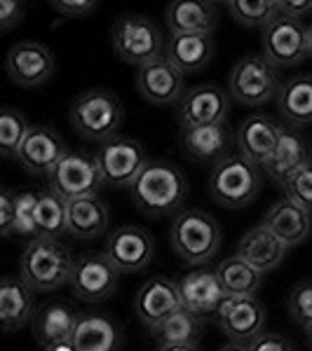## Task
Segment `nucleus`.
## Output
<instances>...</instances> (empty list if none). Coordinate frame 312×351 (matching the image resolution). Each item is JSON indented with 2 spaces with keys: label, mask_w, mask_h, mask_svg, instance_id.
I'll return each mask as SVG.
<instances>
[{
  "label": "nucleus",
  "mask_w": 312,
  "mask_h": 351,
  "mask_svg": "<svg viewBox=\"0 0 312 351\" xmlns=\"http://www.w3.org/2000/svg\"><path fill=\"white\" fill-rule=\"evenodd\" d=\"M249 351H293V347L287 337L275 335V332H263L258 339L249 344Z\"/></svg>",
  "instance_id": "37998d69"
},
{
  "label": "nucleus",
  "mask_w": 312,
  "mask_h": 351,
  "mask_svg": "<svg viewBox=\"0 0 312 351\" xmlns=\"http://www.w3.org/2000/svg\"><path fill=\"white\" fill-rule=\"evenodd\" d=\"M263 185V169L242 155H228L214 164L209 173V195L219 206L242 208L258 197Z\"/></svg>",
  "instance_id": "20e7f679"
},
{
  "label": "nucleus",
  "mask_w": 312,
  "mask_h": 351,
  "mask_svg": "<svg viewBox=\"0 0 312 351\" xmlns=\"http://www.w3.org/2000/svg\"><path fill=\"white\" fill-rule=\"evenodd\" d=\"M94 160L99 164L104 185L115 190L132 188L134 180L148 164L141 141L132 138V136H115V138L101 143Z\"/></svg>",
  "instance_id": "6e6552de"
},
{
  "label": "nucleus",
  "mask_w": 312,
  "mask_h": 351,
  "mask_svg": "<svg viewBox=\"0 0 312 351\" xmlns=\"http://www.w3.org/2000/svg\"><path fill=\"white\" fill-rule=\"evenodd\" d=\"M31 132L26 115L14 108H5L0 112V152L8 160H16L26 136Z\"/></svg>",
  "instance_id": "c9c22d12"
},
{
  "label": "nucleus",
  "mask_w": 312,
  "mask_h": 351,
  "mask_svg": "<svg viewBox=\"0 0 312 351\" xmlns=\"http://www.w3.org/2000/svg\"><path fill=\"white\" fill-rule=\"evenodd\" d=\"M52 8L56 14L66 16V19H82V16L92 14L99 5L94 0H54Z\"/></svg>",
  "instance_id": "ea45409f"
},
{
  "label": "nucleus",
  "mask_w": 312,
  "mask_h": 351,
  "mask_svg": "<svg viewBox=\"0 0 312 351\" xmlns=\"http://www.w3.org/2000/svg\"><path fill=\"white\" fill-rule=\"evenodd\" d=\"M66 143L54 129L49 127H31L24 145H21L16 162L19 167L38 178H49L56 164L66 157Z\"/></svg>",
  "instance_id": "6ab92c4d"
},
{
  "label": "nucleus",
  "mask_w": 312,
  "mask_h": 351,
  "mask_svg": "<svg viewBox=\"0 0 312 351\" xmlns=\"http://www.w3.org/2000/svg\"><path fill=\"white\" fill-rule=\"evenodd\" d=\"M76 258L71 248L56 239H36L21 253L19 276L33 291L52 293L71 284Z\"/></svg>",
  "instance_id": "f03ea898"
},
{
  "label": "nucleus",
  "mask_w": 312,
  "mask_h": 351,
  "mask_svg": "<svg viewBox=\"0 0 312 351\" xmlns=\"http://www.w3.org/2000/svg\"><path fill=\"white\" fill-rule=\"evenodd\" d=\"M179 291H181V300H183V309L197 314L200 319L216 316L221 304L228 298L216 269H209V267L186 271L179 279Z\"/></svg>",
  "instance_id": "aec40b11"
},
{
  "label": "nucleus",
  "mask_w": 312,
  "mask_h": 351,
  "mask_svg": "<svg viewBox=\"0 0 312 351\" xmlns=\"http://www.w3.org/2000/svg\"><path fill=\"white\" fill-rule=\"evenodd\" d=\"M132 199L141 213L151 218L177 216L188 197V180L169 160H148L134 180Z\"/></svg>",
  "instance_id": "f257e3e1"
},
{
  "label": "nucleus",
  "mask_w": 312,
  "mask_h": 351,
  "mask_svg": "<svg viewBox=\"0 0 312 351\" xmlns=\"http://www.w3.org/2000/svg\"><path fill=\"white\" fill-rule=\"evenodd\" d=\"M263 225L277 237L287 248L303 243L312 232V216L308 208L298 206L291 199H280L265 211Z\"/></svg>",
  "instance_id": "393cba45"
},
{
  "label": "nucleus",
  "mask_w": 312,
  "mask_h": 351,
  "mask_svg": "<svg viewBox=\"0 0 312 351\" xmlns=\"http://www.w3.org/2000/svg\"><path fill=\"white\" fill-rule=\"evenodd\" d=\"M308 56L312 59V24L308 26Z\"/></svg>",
  "instance_id": "09e8293b"
},
{
  "label": "nucleus",
  "mask_w": 312,
  "mask_h": 351,
  "mask_svg": "<svg viewBox=\"0 0 312 351\" xmlns=\"http://www.w3.org/2000/svg\"><path fill=\"white\" fill-rule=\"evenodd\" d=\"M38 195H41V192H36V190L16 192V218H14L12 237L26 239L28 243L41 239V234H38V223H36Z\"/></svg>",
  "instance_id": "e433bc0d"
},
{
  "label": "nucleus",
  "mask_w": 312,
  "mask_h": 351,
  "mask_svg": "<svg viewBox=\"0 0 312 351\" xmlns=\"http://www.w3.org/2000/svg\"><path fill=\"white\" fill-rule=\"evenodd\" d=\"M118 281H120V271L106 258V253L89 251L76 258V267H73V276L68 286L73 288V295L78 300L99 304L115 293Z\"/></svg>",
  "instance_id": "9b49d317"
},
{
  "label": "nucleus",
  "mask_w": 312,
  "mask_h": 351,
  "mask_svg": "<svg viewBox=\"0 0 312 351\" xmlns=\"http://www.w3.org/2000/svg\"><path fill=\"white\" fill-rule=\"evenodd\" d=\"M183 309V300H181L179 281L169 279V276H151L146 284L134 295V314L146 328L155 330L157 326L164 324L169 316Z\"/></svg>",
  "instance_id": "2eb2a0df"
},
{
  "label": "nucleus",
  "mask_w": 312,
  "mask_h": 351,
  "mask_svg": "<svg viewBox=\"0 0 312 351\" xmlns=\"http://www.w3.org/2000/svg\"><path fill=\"white\" fill-rule=\"evenodd\" d=\"M287 253L289 248L263 223L249 230L240 239V243H237V256L245 258L249 265H254L263 274L280 267L285 263Z\"/></svg>",
  "instance_id": "bb28decb"
},
{
  "label": "nucleus",
  "mask_w": 312,
  "mask_h": 351,
  "mask_svg": "<svg viewBox=\"0 0 312 351\" xmlns=\"http://www.w3.org/2000/svg\"><path fill=\"white\" fill-rule=\"evenodd\" d=\"M136 92L155 108H172L188 94V87L183 73L167 56H162L136 71Z\"/></svg>",
  "instance_id": "f8f14e48"
},
{
  "label": "nucleus",
  "mask_w": 312,
  "mask_h": 351,
  "mask_svg": "<svg viewBox=\"0 0 312 351\" xmlns=\"http://www.w3.org/2000/svg\"><path fill=\"white\" fill-rule=\"evenodd\" d=\"M122 117L124 110L120 99L109 89L82 92L80 96H76L71 110H68V120H71V127L76 129V134L99 145L115 138L122 127Z\"/></svg>",
  "instance_id": "7ed1b4c3"
},
{
  "label": "nucleus",
  "mask_w": 312,
  "mask_h": 351,
  "mask_svg": "<svg viewBox=\"0 0 312 351\" xmlns=\"http://www.w3.org/2000/svg\"><path fill=\"white\" fill-rule=\"evenodd\" d=\"M289 314L300 328L312 326V279L298 281L289 293Z\"/></svg>",
  "instance_id": "4c0bfd02"
},
{
  "label": "nucleus",
  "mask_w": 312,
  "mask_h": 351,
  "mask_svg": "<svg viewBox=\"0 0 312 351\" xmlns=\"http://www.w3.org/2000/svg\"><path fill=\"white\" fill-rule=\"evenodd\" d=\"M221 228L209 213L200 208H190L174 218L169 230L174 253L188 265L209 263L221 248Z\"/></svg>",
  "instance_id": "39448f33"
},
{
  "label": "nucleus",
  "mask_w": 312,
  "mask_h": 351,
  "mask_svg": "<svg viewBox=\"0 0 312 351\" xmlns=\"http://www.w3.org/2000/svg\"><path fill=\"white\" fill-rule=\"evenodd\" d=\"M5 71L21 89H36L54 75L56 56L45 43L21 40L10 47L5 56Z\"/></svg>",
  "instance_id": "9d476101"
},
{
  "label": "nucleus",
  "mask_w": 312,
  "mask_h": 351,
  "mask_svg": "<svg viewBox=\"0 0 312 351\" xmlns=\"http://www.w3.org/2000/svg\"><path fill=\"white\" fill-rule=\"evenodd\" d=\"M111 43L115 54L129 66H146L164 56L167 40H164L160 26L148 16L124 14L111 28Z\"/></svg>",
  "instance_id": "423d86ee"
},
{
  "label": "nucleus",
  "mask_w": 312,
  "mask_h": 351,
  "mask_svg": "<svg viewBox=\"0 0 312 351\" xmlns=\"http://www.w3.org/2000/svg\"><path fill=\"white\" fill-rule=\"evenodd\" d=\"M277 110L287 127L303 129L312 124V75H293L277 94Z\"/></svg>",
  "instance_id": "cd10ccee"
},
{
  "label": "nucleus",
  "mask_w": 312,
  "mask_h": 351,
  "mask_svg": "<svg viewBox=\"0 0 312 351\" xmlns=\"http://www.w3.org/2000/svg\"><path fill=\"white\" fill-rule=\"evenodd\" d=\"M230 112V92L216 82H202L188 89L177 106V120L181 129L225 124Z\"/></svg>",
  "instance_id": "ddd939ff"
},
{
  "label": "nucleus",
  "mask_w": 312,
  "mask_h": 351,
  "mask_svg": "<svg viewBox=\"0 0 312 351\" xmlns=\"http://www.w3.org/2000/svg\"><path fill=\"white\" fill-rule=\"evenodd\" d=\"M179 143L188 160L219 164L223 157H228V150L232 145V134L228 124L190 127V129H181Z\"/></svg>",
  "instance_id": "5701e85b"
},
{
  "label": "nucleus",
  "mask_w": 312,
  "mask_h": 351,
  "mask_svg": "<svg viewBox=\"0 0 312 351\" xmlns=\"http://www.w3.org/2000/svg\"><path fill=\"white\" fill-rule=\"evenodd\" d=\"M282 190H285L287 199L296 202L298 206L308 208L312 213V162L305 164L300 171L293 173L291 178L282 185Z\"/></svg>",
  "instance_id": "58836bf2"
},
{
  "label": "nucleus",
  "mask_w": 312,
  "mask_h": 351,
  "mask_svg": "<svg viewBox=\"0 0 312 351\" xmlns=\"http://www.w3.org/2000/svg\"><path fill=\"white\" fill-rule=\"evenodd\" d=\"M204 332V319L192 314L188 309H181L174 316H169L164 324L155 330H151L153 339L157 342V349L162 347H197Z\"/></svg>",
  "instance_id": "2f4dec72"
},
{
  "label": "nucleus",
  "mask_w": 312,
  "mask_h": 351,
  "mask_svg": "<svg viewBox=\"0 0 312 351\" xmlns=\"http://www.w3.org/2000/svg\"><path fill=\"white\" fill-rule=\"evenodd\" d=\"M49 190L64 197L66 202L80 199V197H94L104 188L99 164L92 155L85 152H66V157L56 164V169L49 173Z\"/></svg>",
  "instance_id": "1a4fd4ad"
},
{
  "label": "nucleus",
  "mask_w": 312,
  "mask_h": 351,
  "mask_svg": "<svg viewBox=\"0 0 312 351\" xmlns=\"http://www.w3.org/2000/svg\"><path fill=\"white\" fill-rule=\"evenodd\" d=\"M219 328L235 344H252L265 332V307L256 298L228 295L216 314Z\"/></svg>",
  "instance_id": "f3484780"
},
{
  "label": "nucleus",
  "mask_w": 312,
  "mask_h": 351,
  "mask_svg": "<svg viewBox=\"0 0 312 351\" xmlns=\"http://www.w3.org/2000/svg\"><path fill=\"white\" fill-rule=\"evenodd\" d=\"M14 218H16V192L3 190L0 192V234L3 237H12Z\"/></svg>",
  "instance_id": "a19ab883"
},
{
  "label": "nucleus",
  "mask_w": 312,
  "mask_h": 351,
  "mask_svg": "<svg viewBox=\"0 0 312 351\" xmlns=\"http://www.w3.org/2000/svg\"><path fill=\"white\" fill-rule=\"evenodd\" d=\"M263 56L275 68L298 66L308 56V26L296 19L280 16L263 31Z\"/></svg>",
  "instance_id": "dca6fc26"
},
{
  "label": "nucleus",
  "mask_w": 312,
  "mask_h": 351,
  "mask_svg": "<svg viewBox=\"0 0 312 351\" xmlns=\"http://www.w3.org/2000/svg\"><path fill=\"white\" fill-rule=\"evenodd\" d=\"M43 351H78V349L73 347V342H61V344H54V347H47Z\"/></svg>",
  "instance_id": "a18cd8bd"
},
{
  "label": "nucleus",
  "mask_w": 312,
  "mask_h": 351,
  "mask_svg": "<svg viewBox=\"0 0 312 351\" xmlns=\"http://www.w3.org/2000/svg\"><path fill=\"white\" fill-rule=\"evenodd\" d=\"M109 230V206L99 197H80L68 202V234L80 241L99 239Z\"/></svg>",
  "instance_id": "c756f323"
},
{
  "label": "nucleus",
  "mask_w": 312,
  "mask_h": 351,
  "mask_svg": "<svg viewBox=\"0 0 312 351\" xmlns=\"http://www.w3.org/2000/svg\"><path fill=\"white\" fill-rule=\"evenodd\" d=\"M305 339H308V344L312 347V326H310V328H305Z\"/></svg>",
  "instance_id": "8fccbe9b"
},
{
  "label": "nucleus",
  "mask_w": 312,
  "mask_h": 351,
  "mask_svg": "<svg viewBox=\"0 0 312 351\" xmlns=\"http://www.w3.org/2000/svg\"><path fill=\"white\" fill-rule=\"evenodd\" d=\"M104 253L120 274H132V271H141L151 265L153 256H155V239L146 228L122 225L109 234Z\"/></svg>",
  "instance_id": "4468645a"
},
{
  "label": "nucleus",
  "mask_w": 312,
  "mask_h": 351,
  "mask_svg": "<svg viewBox=\"0 0 312 351\" xmlns=\"http://www.w3.org/2000/svg\"><path fill=\"white\" fill-rule=\"evenodd\" d=\"M78 311L66 302H52L45 304L36 311L31 321V332L33 339H36L38 347L47 349L54 347V344L61 342H71L73 335H76L78 328Z\"/></svg>",
  "instance_id": "b1692460"
},
{
  "label": "nucleus",
  "mask_w": 312,
  "mask_h": 351,
  "mask_svg": "<svg viewBox=\"0 0 312 351\" xmlns=\"http://www.w3.org/2000/svg\"><path fill=\"white\" fill-rule=\"evenodd\" d=\"M71 342L78 351H120L122 330L109 316L85 314L78 321Z\"/></svg>",
  "instance_id": "7c9ffc66"
},
{
  "label": "nucleus",
  "mask_w": 312,
  "mask_h": 351,
  "mask_svg": "<svg viewBox=\"0 0 312 351\" xmlns=\"http://www.w3.org/2000/svg\"><path fill=\"white\" fill-rule=\"evenodd\" d=\"M310 141L300 129L293 127H285L280 138V145H277L272 160L265 164L263 173L268 178L275 180L277 185H285L293 173L300 171L305 164H310Z\"/></svg>",
  "instance_id": "a878e982"
},
{
  "label": "nucleus",
  "mask_w": 312,
  "mask_h": 351,
  "mask_svg": "<svg viewBox=\"0 0 312 351\" xmlns=\"http://www.w3.org/2000/svg\"><path fill=\"white\" fill-rule=\"evenodd\" d=\"M33 293L21 276H5L0 281V326L5 332H16L33 321L38 311Z\"/></svg>",
  "instance_id": "4be33fe9"
},
{
  "label": "nucleus",
  "mask_w": 312,
  "mask_h": 351,
  "mask_svg": "<svg viewBox=\"0 0 312 351\" xmlns=\"http://www.w3.org/2000/svg\"><path fill=\"white\" fill-rule=\"evenodd\" d=\"M228 14L245 28L265 31L272 21L280 19V0H228Z\"/></svg>",
  "instance_id": "f704fd0d"
},
{
  "label": "nucleus",
  "mask_w": 312,
  "mask_h": 351,
  "mask_svg": "<svg viewBox=\"0 0 312 351\" xmlns=\"http://www.w3.org/2000/svg\"><path fill=\"white\" fill-rule=\"evenodd\" d=\"M157 351H200V349H197V347H162Z\"/></svg>",
  "instance_id": "de8ad7c7"
},
{
  "label": "nucleus",
  "mask_w": 312,
  "mask_h": 351,
  "mask_svg": "<svg viewBox=\"0 0 312 351\" xmlns=\"http://www.w3.org/2000/svg\"><path fill=\"white\" fill-rule=\"evenodd\" d=\"M212 36H169L164 56L179 68L183 75H195L204 71L214 59Z\"/></svg>",
  "instance_id": "c85d7f7f"
},
{
  "label": "nucleus",
  "mask_w": 312,
  "mask_h": 351,
  "mask_svg": "<svg viewBox=\"0 0 312 351\" xmlns=\"http://www.w3.org/2000/svg\"><path fill=\"white\" fill-rule=\"evenodd\" d=\"M24 19V3L19 0H3L0 3V28L12 31V28Z\"/></svg>",
  "instance_id": "79ce46f5"
},
{
  "label": "nucleus",
  "mask_w": 312,
  "mask_h": 351,
  "mask_svg": "<svg viewBox=\"0 0 312 351\" xmlns=\"http://www.w3.org/2000/svg\"><path fill=\"white\" fill-rule=\"evenodd\" d=\"M219 351H249V344H235V342H228L225 347H221Z\"/></svg>",
  "instance_id": "49530a36"
},
{
  "label": "nucleus",
  "mask_w": 312,
  "mask_h": 351,
  "mask_svg": "<svg viewBox=\"0 0 312 351\" xmlns=\"http://www.w3.org/2000/svg\"><path fill=\"white\" fill-rule=\"evenodd\" d=\"M216 19V5L207 0H174L164 10L169 36H212Z\"/></svg>",
  "instance_id": "412c9836"
},
{
  "label": "nucleus",
  "mask_w": 312,
  "mask_h": 351,
  "mask_svg": "<svg viewBox=\"0 0 312 351\" xmlns=\"http://www.w3.org/2000/svg\"><path fill=\"white\" fill-rule=\"evenodd\" d=\"M280 68H275L263 54H249L240 59L230 71L228 92L237 104L258 108L277 99L282 89Z\"/></svg>",
  "instance_id": "0eeeda50"
},
{
  "label": "nucleus",
  "mask_w": 312,
  "mask_h": 351,
  "mask_svg": "<svg viewBox=\"0 0 312 351\" xmlns=\"http://www.w3.org/2000/svg\"><path fill=\"white\" fill-rule=\"evenodd\" d=\"M36 223L41 239H56L68 234V202L52 190H43L38 195Z\"/></svg>",
  "instance_id": "72a5a7b5"
},
{
  "label": "nucleus",
  "mask_w": 312,
  "mask_h": 351,
  "mask_svg": "<svg viewBox=\"0 0 312 351\" xmlns=\"http://www.w3.org/2000/svg\"><path fill=\"white\" fill-rule=\"evenodd\" d=\"M282 132H285V127L275 117L263 115V112H254L237 129V155L256 164L258 169H265V164L272 160L277 145H280Z\"/></svg>",
  "instance_id": "a211bd4d"
},
{
  "label": "nucleus",
  "mask_w": 312,
  "mask_h": 351,
  "mask_svg": "<svg viewBox=\"0 0 312 351\" xmlns=\"http://www.w3.org/2000/svg\"><path fill=\"white\" fill-rule=\"evenodd\" d=\"M280 12L282 16L300 21V16L312 12V0H303V3H298V0H280Z\"/></svg>",
  "instance_id": "c03bdc74"
},
{
  "label": "nucleus",
  "mask_w": 312,
  "mask_h": 351,
  "mask_svg": "<svg viewBox=\"0 0 312 351\" xmlns=\"http://www.w3.org/2000/svg\"><path fill=\"white\" fill-rule=\"evenodd\" d=\"M214 269H216L221 284H223L228 295L256 298V291L263 284V271H258L245 258L237 256V253L223 258Z\"/></svg>",
  "instance_id": "473e14b6"
}]
</instances>
